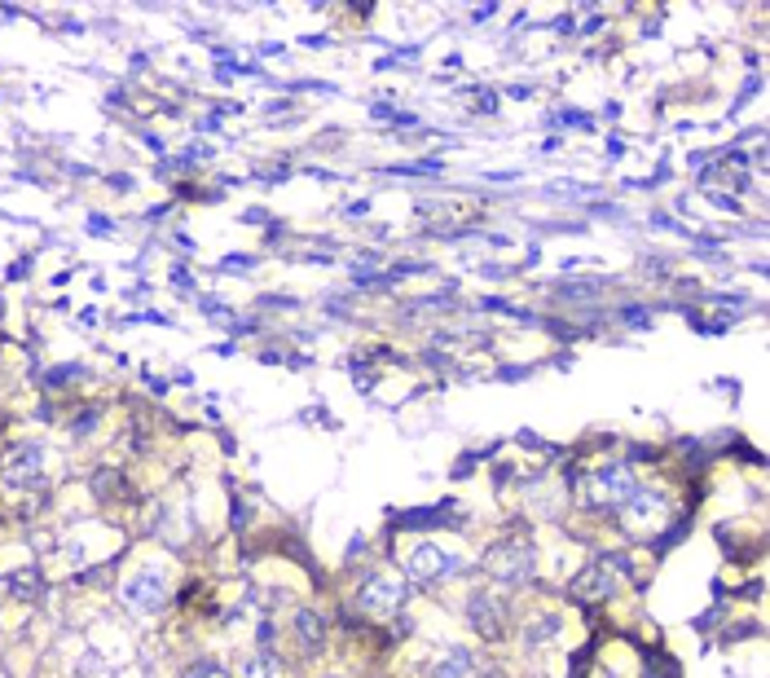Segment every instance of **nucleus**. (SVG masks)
<instances>
[{
  "label": "nucleus",
  "instance_id": "nucleus-8",
  "mask_svg": "<svg viewBox=\"0 0 770 678\" xmlns=\"http://www.w3.org/2000/svg\"><path fill=\"white\" fill-rule=\"evenodd\" d=\"M454 569H462V560H449V555H445V551H436L432 542H423V546L414 551V560H410V573L423 577V581H445Z\"/></svg>",
  "mask_w": 770,
  "mask_h": 678
},
{
  "label": "nucleus",
  "instance_id": "nucleus-5",
  "mask_svg": "<svg viewBox=\"0 0 770 678\" xmlns=\"http://www.w3.org/2000/svg\"><path fill=\"white\" fill-rule=\"evenodd\" d=\"M634 489H638V480H634V471L625 468H603L590 476V502L595 507H620Z\"/></svg>",
  "mask_w": 770,
  "mask_h": 678
},
{
  "label": "nucleus",
  "instance_id": "nucleus-12",
  "mask_svg": "<svg viewBox=\"0 0 770 678\" xmlns=\"http://www.w3.org/2000/svg\"><path fill=\"white\" fill-rule=\"evenodd\" d=\"M466 670H471V657H466L462 648H454V652L445 657V665L436 670V678H462V674H466Z\"/></svg>",
  "mask_w": 770,
  "mask_h": 678
},
{
  "label": "nucleus",
  "instance_id": "nucleus-4",
  "mask_svg": "<svg viewBox=\"0 0 770 678\" xmlns=\"http://www.w3.org/2000/svg\"><path fill=\"white\" fill-rule=\"evenodd\" d=\"M40 468H45V445L40 441H22L4 454V480L27 489V485H40Z\"/></svg>",
  "mask_w": 770,
  "mask_h": 678
},
{
  "label": "nucleus",
  "instance_id": "nucleus-6",
  "mask_svg": "<svg viewBox=\"0 0 770 678\" xmlns=\"http://www.w3.org/2000/svg\"><path fill=\"white\" fill-rule=\"evenodd\" d=\"M612 573H625V560H620V555H608V560H599L595 569H586L581 581H572V595H581V599L608 595V590H612V581H616Z\"/></svg>",
  "mask_w": 770,
  "mask_h": 678
},
{
  "label": "nucleus",
  "instance_id": "nucleus-15",
  "mask_svg": "<svg viewBox=\"0 0 770 678\" xmlns=\"http://www.w3.org/2000/svg\"><path fill=\"white\" fill-rule=\"evenodd\" d=\"M93 427H98V410H84V415L71 423V432H75V436H89Z\"/></svg>",
  "mask_w": 770,
  "mask_h": 678
},
{
  "label": "nucleus",
  "instance_id": "nucleus-1",
  "mask_svg": "<svg viewBox=\"0 0 770 678\" xmlns=\"http://www.w3.org/2000/svg\"><path fill=\"white\" fill-rule=\"evenodd\" d=\"M124 604L133 613H146V617L158 613L167 604V577H163V569H137L124 581Z\"/></svg>",
  "mask_w": 770,
  "mask_h": 678
},
{
  "label": "nucleus",
  "instance_id": "nucleus-14",
  "mask_svg": "<svg viewBox=\"0 0 770 678\" xmlns=\"http://www.w3.org/2000/svg\"><path fill=\"white\" fill-rule=\"evenodd\" d=\"M220 269H225V273H247V269H256V256H225Z\"/></svg>",
  "mask_w": 770,
  "mask_h": 678
},
{
  "label": "nucleus",
  "instance_id": "nucleus-10",
  "mask_svg": "<svg viewBox=\"0 0 770 678\" xmlns=\"http://www.w3.org/2000/svg\"><path fill=\"white\" fill-rule=\"evenodd\" d=\"M295 630H300L304 652H321V622H317V613H300V617H295Z\"/></svg>",
  "mask_w": 770,
  "mask_h": 678
},
{
  "label": "nucleus",
  "instance_id": "nucleus-18",
  "mask_svg": "<svg viewBox=\"0 0 770 678\" xmlns=\"http://www.w3.org/2000/svg\"><path fill=\"white\" fill-rule=\"evenodd\" d=\"M484 678H502V674H498V670H493V674H484Z\"/></svg>",
  "mask_w": 770,
  "mask_h": 678
},
{
  "label": "nucleus",
  "instance_id": "nucleus-17",
  "mask_svg": "<svg viewBox=\"0 0 770 678\" xmlns=\"http://www.w3.org/2000/svg\"><path fill=\"white\" fill-rule=\"evenodd\" d=\"M89 234H115V220H106V216H89Z\"/></svg>",
  "mask_w": 770,
  "mask_h": 678
},
{
  "label": "nucleus",
  "instance_id": "nucleus-9",
  "mask_svg": "<svg viewBox=\"0 0 770 678\" xmlns=\"http://www.w3.org/2000/svg\"><path fill=\"white\" fill-rule=\"evenodd\" d=\"M498 613H502V608H498L489 595H475V599H471V622L484 630V634H493V630H498Z\"/></svg>",
  "mask_w": 770,
  "mask_h": 678
},
{
  "label": "nucleus",
  "instance_id": "nucleus-7",
  "mask_svg": "<svg viewBox=\"0 0 770 678\" xmlns=\"http://www.w3.org/2000/svg\"><path fill=\"white\" fill-rule=\"evenodd\" d=\"M620 507H625V520L634 524V528H647V524H656L669 511L665 498H661L656 489H634V493H629Z\"/></svg>",
  "mask_w": 770,
  "mask_h": 678
},
{
  "label": "nucleus",
  "instance_id": "nucleus-3",
  "mask_svg": "<svg viewBox=\"0 0 770 678\" xmlns=\"http://www.w3.org/2000/svg\"><path fill=\"white\" fill-rule=\"evenodd\" d=\"M406 599V581L401 577H383V573H370L361 581L357 590V604L365 613H397Z\"/></svg>",
  "mask_w": 770,
  "mask_h": 678
},
{
  "label": "nucleus",
  "instance_id": "nucleus-16",
  "mask_svg": "<svg viewBox=\"0 0 770 678\" xmlns=\"http://www.w3.org/2000/svg\"><path fill=\"white\" fill-rule=\"evenodd\" d=\"M80 374H84L80 365H62V370H53L49 374V383H71V379H80Z\"/></svg>",
  "mask_w": 770,
  "mask_h": 678
},
{
  "label": "nucleus",
  "instance_id": "nucleus-2",
  "mask_svg": "<svg viewBox=\"0 0 770 678\" xmlns=\"http://www.w3.org/2000/svg\"><path fill=\"white\" fill-rule=\"evenodd\" d=\"M484 569H489V577H498V581H507V586L528 581V577H533V551H528L524 542H502V546L489 551Z\"/></svg>",
  "mask_w": 770,
  "mask_h": 678
},
{
  "label": "nucleus",
  "instance_id": "nucleus-11",
  "mask_svg": "<svg viewBox=\"0 0 770 678\" xmlns=\"http://www.w3.org/2000/svg\"><path fill=\"white\" fill-rule=\"evenodd\" d=\"M273 670H278V657L273 652H252L243 661V678H273Z\"/></svg>",
  "mask_w": 770,
  "mask_h": 678
},
{
  "label": "nucleus",
  "instance_id": "nucleus-13",
  "mask_svg": "<svg viewBox=\"0 0 770 678\" xmlns=\"http://www.w3.org/2000/svg\"><path fill=\"white\" fill-rule=\"evenodd\" d=\"M181 678H225V670H220V665H211V661H199V665H190Z\"/></svg>",
  "mask_w": 770,
  "mask_h": 678
}]
</instances>
